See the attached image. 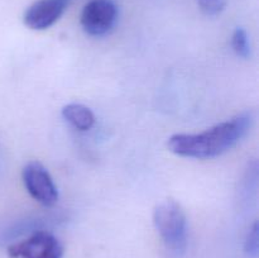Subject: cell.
Returning <instances> with one entry per match:
<instances>
[{"instance_id": "cell-1", "label": "cell", "mask_w": 259, "mask_h": 258, "mask_svg": "<svg viewBox=\"0 0 259 258\" xmlns=\"http://www.w3.org/2000/svg\"><path fill=\"white\" fill-rule=\"evenodd\" d=\"M254 118V113L248 110L201 133L174 134L167 141V148L172 153L187 158L205 159L222 156L247 136Z\"/></svg>"}, {"instance_id": "cell-2", "label": "cell", "mask_w": 259, "mask_h": 258, "mask_svg": "<svg viewBox=\"0 0 259 258\" xmlns=\"http://www.w3.org/2000/svg\"><path fill=\"white\" fill-rule=\"evenodd\" d=\"M153 224L167 249L182 254L187 245V218L174 199L158 202L153 210Z\"/></svg>"}, {"instance_id": "cell-3", "label": "cell", "mask_w": 259, "mask_h": 258, "mask_svg": "<svg viewBox=\"0 0 259 258\" xmlns=\"http://www.w3.org/2000/svg\"><path fill=\"white\" fill-rule=\"evenodd\" d=\"M9 258H62L63 247L60 240L47 230H37L27 239L8 247Z\"/></svg>"}, {"instance_id": "cell-4", "label": "cell", "mask_w": 259, "mask_h": 258, "mask_svg": "<svg viewBox=\"0 0 259 258\" xmlns=\"http://www.w3.org/2000/svg\"><path fill=\"white\" fill-rule=\"evenodd\" d=\"M23 184L28 194L43 206H53L58 201V190L48 169L39 161H30L23 167Z\"/></svg>"}, {"instance_id": "cell-5", "label": "cell", "mask_w": 259, "mask_h": 258, "mask_svg": "<svg viewBox=\"0 0 259 258\" xmlns=\"http://www.w3.org/2000/svg\"><path fill=\"white\" fill-rule=\"evenodd\" d=\"M118 19V8L110 0H91L81 12L82 29L93 37H101L110 32Z\"/></svg>"}, {"instance_id": "cell-6", "label": "cell", "mask_w": 259, "mask_h": 258, "mask_svg": "<svg viewBox=\"0 0 259 258\" xmlns=\"http://www.w3.org/2000/svg\"><path fill=\"white\" fill-rule=\"evenodd\" d=\"M68 0H37L24 12L23 22L33 30L52 27L65 13Z\"/></svg>"}, {"instance_id": "cell-7", "label": "cell", "mask_w": 259, "mask_h": 258, "mask_svg": "<svg viewBox=\"0 0 259 258\" xmlns=\"http://www.w3.org/2000/svg\"><path fill=\"white\" fill-rule=\"evenodd\" d=\"M61 113H62L63 119L77 131H90L95 124V115H94L93 110L83 104H67L63 106Z\"/></svg>"}, {"instance_id": "cell-8", "label": "cell", "mask_w": 259, "mask_h": 258, "mask_svg": "<svg viewBox=\"0 0 259 258\" xmlns=\"http://www.w3.org/2000/svg\"><path fill=\"white\" fill-rule=\"evenodd\" d=\"M232 48L237 56L242 58L250 57V43L244 28H237L232 35Z\"/></svg>"}, {"instance_id": "cell-9", "label": "cell", "mask_w": 259, "mask_h": 258, "mask_svg": "<svg viewBox=\"0 0 259 258\" xmlns=\"http://www.w3.org/2000/svg\"><path fill=\"white\" fill-rule=\"evenodd\" d=\"M244 252L248 257L257 258L259 253V225L258 222L253 223L248 232L244 242Z\"/></svg>"}, {"instance_id": "cell-10", "label": "cell", "mask_w": 259, "mask_h": 258, "mask_svg": "<svg viewBox=\"0 0 259 258\" xmlns=\"http://www.w3.org/2000/svg\"><path fill=\"white\" fill-rule=\"evenodd\" d=\"M199 7L204 14L215 17L225 8V0H199Z\"/></svg>"}]
</instances>
